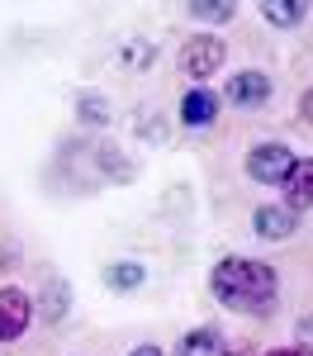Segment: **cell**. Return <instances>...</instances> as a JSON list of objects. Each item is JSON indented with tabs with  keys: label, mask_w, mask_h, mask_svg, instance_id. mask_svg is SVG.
Returning a JSON list of instances; mask_svg holds the SVG:
<instances>
[{
	"label": "cell",
	"mask_w": 313,
	"mask_h": 356,
	"mask_svg": "<svg viewBox=\"0 0 313 356\" xmlns=\"http://www.w3.org/2000/svg\"><path fill=\"white\" fill-rule=\"evenodd\" d=\"M209 290L232 314H266V309H276L280 275L271 271L266 261H252V257H223L209 271Z\"/></svg>",
	"instance_id": "6da1fadb"
},
{
	"label": "cell",
	"mask_w": 313,
	"mask_h": 356,
	"mask_svg": "<svg viewBox=\"0 0 313 356\" xmlns=\"http://www.w3.org/2000/svg\"><path fill=\"white\" fill-rule=\"evenodd\" d=\"M289 166H294V152L285 143H256L252 152H247V176H252L256 186H285Z\"/></svg>",
	"instance_id": "7a4b0ae2"
},
{
	"label": "cell",
	"mask_w": 313,
	"mask_h": 356,
	"mask_svg": "<svg viewBox=\"0 0 313 356\" xmlns=\"http://www.w3.org/2000/svg\"><path fill=\"white\" fill-rule=\"evenodd\" d=\"M223 57H228V48H223L219 33H195V38L180 48V67H185L195 81H204V76H214V72L223 67Z\"/></svg>",
	"instance_id": "3957f363"
},
{
	"label": "cell",
	"mask_w": 313,
	"mask_h": 356,
	"mask_svg": "<svg viewBox=\"0 0 313 356\" xmlns=\"http://www.w3.org/2000/svg\"><path fill=\"white\" fill-rule=\"evenodd\" d=\"M28 323H33V300L19 285H5L0 290V342H19Z\"/></svg>",
	"instance_id": "277c9868"
},
{
	"label": "cell",
	"mask_w": 313,
	"mask_h": 356,
	"mask_svg": "<svg viewBox=\"0 0 313 356\" xmlns=\"http://www.w3.org/2000/svg\"><path fill=\"white\" fill-rule=\"evenodd\" d=\"M252 228H256V238H266V243H285V238L299 233V214L285 209V204H261L252 214Z\"/></svg>",
	"instance_id": "5b68a950"
},
{
	"label": "cell",
	"mask_w": 313,
	"mask_h": 356,
	"mask_svg": "<svg viewBox=\"0 0 313 356\" xmlns=\"http://www.w3.org/2000/svg\"><path fill=\"white\" fill-rule=\"evenodd\" d=\"M228 100H232L237 110H261V105L271 100V76H266V72H237V76L228 81Z\"/></svg>",
	"instance_id": "8992f818"
},
{
	"label": "cell",
	"mask_w": 313,
	"mask_h": 356,
	"mask_svg": "<svg viewBox=\"0 0 313 356\" xmlns=\"http://www.w3.org/2000/svg\"><path fill=\"white\" fill-rule=\"evenodd\" d=\"M180 124L185 129H209L214 119H219V95L209 90V86H195V90H185L180 95Z\"/></svg>",
	"instance_id": "52a82bcc"
},
{
	"label": "cell",
	"mask_w": 313,
	"mask_h": 356,
	"mask_svg": "<svg viewBox=\"0 0 313 356\" xmlns=\"http://www.w3.org/2000/svg\"><path fill=\"white\" fill-rule=\"evenodd\" d=\"M285 209H309L313 204V162L309 157H294V166H289V176H285Z\"/></svg>",
	"instance_id": "ba28073f"
},
{
	"label": "cell",
	"mask_w": 313,
	"mask_h": 356,
	"mask_svg": "<svg viewBox=\"0 0 313 356\" xmlns=\"http://www.w3.org/2000/svg\"><path fill=\"white\" fill-rule=\"evenodd\" d=\"M261 15H266L276 29H299V24H304V15H309V5H304V0H266Z\"/></svg>",
	"instance_id": "9c48e42d"
},
{
	"label": "cell",
	"mask_w": 313,
	"mask_h": 356,
	"mask_svg": "<svg viewBox=\"0 0 313 356\" xmlns=\"http://www.w3.org/2000/svg\"><path fill=\"white\" fill-rule=\"evenodd\" d=\"M142 280H147V271H142V261H114V266H105V285L110 290H138Z\"/></svg>",
	"instance_id": "30bf717a"
},
{
	"label": "cell",
	"mask_w": 313,
	"mask_h": 356,
	"mask_svg": "<svg viewBox=\"0 0 313 356\" xmlns=\"http://www.w3.org/2000/svg\"><path fill=\"white\" fill-rule=\"evenodd\" d=\"M180 356H223V337L219 328H195L180 342Z\"/></svg>",
	"instance_id": "8fae6325"
},
{
	"label": "cell",
	"mask_w": 313,
	"mask_h": 356,
	"mask_svg": "<svg viewBox=\"0 0 313 356\" xmlns=\"http://www.w3.org/2000/svg\"><path fill=\"white\" fill-rule=\"evenodd\" d=\"M190 15H195L199 24H228V19L237 15V5H232V0H195Z\"/></svg>",
	"instance_id": "7c38bea8"
},
{
	"label": "cell",
	"mask_w": 313,
	"mask_h": 356,
	"mask_svg": "<svg viewBox=\"0 0 313 356\" xmlns=\"http://www.w3.org/2000/svg\"><path fill=\"white\" fill-rule=\"evenodd\" d=\"M81 124H105V119H110V100H105V95H81Z\"/></svg>",
	"instance_id": "4fadbf2b"
},
{
	"label": "cell",
	"mask_w": 313,
	"mask_h": 356,
	"mask_svg": "<svg viewBox=\"0 0 313 356\" xmlns=\"http://www.w3.org/2000/svg\"><path fill=\"white\" fill-rule=\"evenodd\" d=\"M48 295H53V300H48V318H53V323H57V318H62V314H67V304H71V300H67V295H71V290H67V285H53V290H48Z\"/></svg>",
	"instance_id": "5bb4252c"
},
{
	"label": "cell",
	"mask_w": 313,
	"mask_h": 356,
	"mask_svg": "<svg viewBox=\"0 0 313 356\" xmlns=\"http://www.w3.org/2000/svg\"><path fill=\"white\" fill-rule=\"evenodd\" d=\"M124 57H128V62H152V43H133Z\"/></svg>",
	"instance_id": "9a60e30c"
},
{
	"label": "cell",
	"mask_w": 313,
	"mask_h": 356,
	"mask_svg": "<svg viewBox=\"0 0 313 356\" xmlns=\"http://www.w3.org/2000/svg\"><path fill=\"white\" fill-rule=\"evenodd\" d=\"M299 337H304V347H313V314L299 318Z\"/></svg>",
	"instance_id": "2e32d148"
},
{
	"label": "cell",
	"mask_w": 313,
	"mask_h": 356,
	"mask_svg": "<svg viewBox=\"0 0 313 356\" xmlns=\"http://www.w3.org/2000/svg\"><path fill=\"white\" fill-rule=\"evenodd\" d=\"M266 356H313L309 347H276V352H266Z\"/></svg>",
	"instance_id": "e0dca14e"
},
{
	"label": "cell",
	"mask_w": 313,
	"mask_h": 356,
	"mask_svg": "<svg viewBox=\"0 0 313 356\" xmlns=\"http://www.w3.org/2000/svg\"><path fill=\"white\" fill-rule=\"evenodd\" d=\"M128 356H167V352H162V347H152V342H142V347H133Z\"/></svg>",
	"instance_id": "ac0fdd59"
},
{
	"label": "cell",
	"mask_w": 313,
	"mask_h": 356,
	"mask_svg": "<svg viewBox=\"0 0 313 356\" xmlns=\"http://www.w3.org/2000/svg\"><path fill=\"white\" fill-rule=\"evenodd\" d=\"M299 114H304V119L313 124V90H304V105H299Z\"/></svg>",
	"instance_id": "d6986e66"
}]
</instances>
